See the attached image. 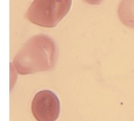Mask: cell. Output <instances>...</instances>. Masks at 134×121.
Listing matches in <instances>:
<instances>
[{
    "mask_svg": "<svg viewBox=\"0 0 134 121\" xmlns=\"http://www.w3.org/2000/svg\"><path fill=\"white\" fill-rule=\"evenodd\" d=\"M83 1L91 5H98L102 2H103L104 0H83Z\"/></svg>",
    "mask_w": 134,
    "mask_h": 121,
    "instance_id": "obj_5",
    "label": "cell"
},
{
    "mask_svg": "<svg viewBox=\"0 0 134 121\" xmlns=\"http://www.w3.org/2000/svg\"><path fill=\"white\" fill-rule=\"evenodd\" d=\"M37 121H57L61 113V102L53 91L44 90L35 94L31 105Z\"/></svg>",
    "mask_w": 134,
    "mask_h": 121,
    "instance_id": "obj_3",
    "label": "cell"
},
{
    "mask_svg": "<svg viewBox=\"0 0 134 121\" xmlns=\"http://www.w3.org/2000/svg\"><path fill=\"white\" fill-rule=\"evenodd\" d=\"M117 12L120 21L124 25L134 28V0H121Z\"/></svg>",
    "mask_w": 134,
    "mask_h": 121,
    "instance_id": "obj_4",
    "label": "cell"
},
{
    "mask_svg": "<svg viewBox=\"0 0 134 121\" xmlns=\"http://www.w3.org/2000/svg\"><path fill=\"white\" fill-rule=\"evenodd\" d=\"M72 4L73 0H34L26 17L34 25L52 28L68 14Z\"/></svg>",
    "mask_w": 134,
    "mask_h": 121,
    "instance_id": "obj_2",
    "label": "cell"
},
{
    "mask_svg": "<svg viewBox=\"0 0 134 121\" xmlns=\"http://www.w3.org/2000/svg\"><path fill=\"white\" fill-rule=\"evenodd\" d=\"M57 50L51 37L38 34L29 38L15 56L12 65L19 74L27 75L53 69Z\"/></svg>",
    "mask_w": 134,
    "mask_h": 121,
    "instance_id": "obj_1",
    "label": "cell"
}]
</instances>
